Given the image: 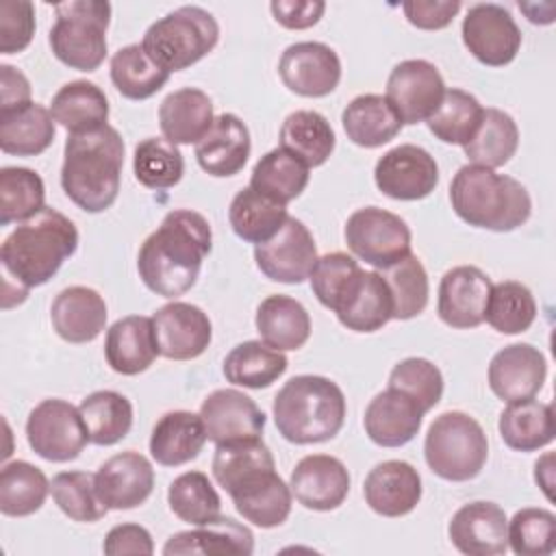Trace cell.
<instances>
[{
  "label": "cell",
  "mask_w": 556,
  "mask_h": 556,
  "mask_svg": "<svg viewBox=\"0 0 556 556\" xmlns=\"http://www.w3.org/2000/svg\"><path fill=\"white\" fill-rule=\"evenodd\" d=\"M424 408L397 389L378 393L365 408L363 426L380 447H400L415 439L424 421Z\"/></svg>",
  "instance_id": "cell-24"
},
{
  "label": "cell",
  "mask_w": 556,
  "mask_h": 556,
  "mask_svg": "<svg viewBox=\"0 0 556 556\" xmlns=\"http://www.w3.org/2000/svg\"><path fill=\"white\" fill-rule=\"evenodd\" d=\"M343 237L350 252L376 269H387L410 254L408 224L380 206L354 211L345 222Z\"/></svg>",
  "instance_id": "cell-9"
},
{
  "label": "cell",
  "mask_w": 556,
  "mask_h": 556,
  "mask_svg": "<svg viewBox=\"0 0 556 556\" xmlns=\"http://www.w3.org/2000/svg\"><path fill=\"white\" fill-rule=\"evenodd\" d=\"M508 545L517 556H547L556 549V517L545 508H521L508 521Z\"/></svg>",
  "instance_id": "cell-55"
},
{
  "label": "cell",
  "mask_w": 556,
  "mask_h": 556,
  "mask_svg": "<svg viewBox=\"0 0 556 556\" xmlns=\"http://www.w3.org/2000/svg\"><path fill=\"white\" fill-rule=\"evenodd\" d=\"M26 439L30 450L50 463L74 460L89 443L80 410L59 397L43 400L30 410Z\"/></svg>",
  "instance_id": "cell-10"
},
{
  "label": "cell",
  "mask_w": 556,
  "mask_h": 556,
  "mask_svg": "<svg viewBox=\"0 0 556 556\" xmlns=\"http://www.w3.org/2000/svg\"><path fill=\"white\" fill-rule=\"evenodd\" d=\"M228 495L232 497L237 513L258 528L282 526L291 513L293 493L276 473V467L245 478Z\"/></svg>",
  "instance_id": "cell-26"
},
{
  "label": "cell",
  "mask_w": 556,
  "mask_h": 556,
  "mask_svg": "<svg viewBox=\"0 0 556 556\" xmlns=\"http://www.w3.org/2000/svg\"><path fill=\"white\" fill-rule=\"evenodd\" d=\"M374 180L387 198L413 202L434 191L439 185V167L434 156L421 146L402 143L378 159Z\"/></svg>",
  "instance_id": "cell-14"
},
{
  "label": "cell",
  "mask_w": 556,
  "mask_h": 556,
  "mask_svg": "<svg viewBox=\"0 0 556 556\" xmlns=\"http://www.w3.org/2000/svg\"><path fill=\"white\" fill-rule=\"evenodd\" d=\"M219 41L217 20L202 7H178L143 35V50L163 70L180 72L204 59Z\"/></svg>",
  "instance_id": "cell-6"
},
{
  "label": "cell",
  "mask_w": 556,
  "mask_h": 556,
  "mask_svg": "<svg viewBox=\"0 0 556 556\" xmlns=\"http://www.w3.org/2000/svg\"><path fill=\"white\" fill-rule=\"evenodd\" d=\"M271 413L278 432L289 443H324L343 428L345 395L330 378L302 374L280 387Z\"/></svg>",
  "instance_id": "cell-5"
},
{
  "label": "cell",
  "mask_w": 556,
  "mask_h": 556,
  "mask_svg": "<svg viewBox=\"0 0 556 556\" xmlns=\"http://www.w3.org/2000/svg\"><path fill=\"white\" fill-rule=\"evenodd\" d=\"M206 439L215 445L245 439H261L265 413L252 397L237 389H217L200 406Z\"/></svg>",
  "instance_id": "cell-18"
},
{
  "label": "cell",
  "mask_w": 556,
  "mask_h": 556,
  "mask_svg": "<svg viewBox=\"0 0 556 556\" xmlns=\"http://www.w3.org/2000/svg\"><path fill=\"white\" fill-rule=\"evenodd\" d=\"M389 389H397L413 397L424 413L432 410L443 395V376L428 358L410 356L400 361L389 374Z\"/></svg>",
  "instance_id": "cell-56"
},
{
  "label": "cell",
  "mask_w": 556,
  "mask_h": 556,
  "mask_svg": "<svg viewBox=\"0 0 556 556\" xmlns=\"http://www.w3.org/2000/svg\"><path fill=\"white\" fill-rule=\"evenodd\" d=\"M317 258V245L311 230L295 217H287L282 228L269 241L254 245V261L261 274L282 285L304 282Z\"/></svg>",
  "instance_id": "cell-12"
},
{
  "label": "cell",
  "mask_w": 556,
  "mask_h": 556,
  "mask_svg": "<svg viewBox=\"0 0 556 556\" xmlns=\"http://www.w3.org/2000/svg\"><path fill=\"white\" fill-rule=\"evenodd\" d=\"M271 467H276L274 456L263 439L219 443L211 463L213 478L226 493H230L245 478Z\"/></svg>",
  "instance_id": "cell-47"
},
{
  "label": "cell",
  "mask_w": 556,
  "mask_h": 556,
  "mask_svg": "<svg viewBox=\"0 0 556 556\" xmlns=\"http://www.w3.org/2000/svg\"><path fill=\"white\" fill-rule=\"evenodd\" d=\"M111 80L124 98L148 100L165 87L169 72L152 61L141 43H130L111 56Z\"/></svg>",
  "instance_id": "cell-43"
},
{
  "label": "cell",
  "mask_w": 556,
  "mask_h": 556,
  "mask_svg": "<svg viewBox=\"0 0 556 556\" xmlns=\"http://www.w3.org/2000/svg\"><path fill=\"white\" fill-rule=\"evenodd\" d=\"M269 11L280 26H285L289 30H302V28L315 26L321 20V15L326 11V2H321V0H274L269 4Z\"/></svg>",
  "instance_id": "cell-59"
},
{
  "label": "cell",
  "mask_w": 556,
  "mask_h": 556,
  "mask_svg": "<svg viewBox=\"0 0 556 556\" xmlns=\"http://www.w3.org/2000/svg\"><path fill=\"white\" fill-rule=\"evenodd\" d=\"M252 150L250 130L235 113H222L213 119L208 132L195 143L200 167L217 178L235 176L248 163Z\"/></svg>",
  "instance_id": "cell-25"
},
{
  "label": "cell",
  "mask_w": 556,
  "mask_h": 556,
  "mask_svg": "<svg viewBox=\"0 0 556 556\" xmlns=\"http://www.w3.org/2000/svg\"><path fill=\"white\" fill-rule=\"evenodd\" d=\"M256 330L274 350H300L311 337V315L308 311L289 295H267L254 317Z\"/></svg>",
  "instance_id": "cell-33"
},
{
  "label": "cell",
  "mask_w": 556,
  "mask_h": 556,
  "mask_svg": "<svg viewBox=\"0 0 556 556\" xmlns=\"http://www.w3.org/2000/svg\"><path fill=\"white\" fill-rule=\"evenodd\" d=\"M289 489L308 510H334L350 493V473L345 465L330 454L304 456L291 471Z\"/></svg>",
  "instance_id": "cell-21"
},
{
  "label": "cell",
  "mask_w": 556,
  "mask_h": 556,
  "mask_svg": "<svg viewBox=\"0 0 556 556\" xmlns=\"http://www.w3.org/2000/svg\"><path fill=\"white\" fill-rule=\"evenodd\" d=\"M348 139L361 148H380L395 139L402 130V119L384 96H356L341 115Z\"/></svg>",
  "instance_id": "cell-35"
},
{
  "label": "cell",
  "mask_w": 556,
  "mask_h": 556,
  "mask_svg": "<svg viewBox=\"0 0 556 556\" xmlns=\"http://www.w3.org/2000/svg\"><path fill=\"white\" fill-rule=\"evenodd\" d=\"M54 117L39 102L0 109V148L15 156H37L54 141Z\"/></svg>",
  "instance_id": "cell-29"
},
{
  "label": "cell",
  "mask_w": 556,
  "mask_h": 556,
  "mask_svg": "<svg viewBox=\"0 0 556 556\" xmlns=\"http://www.w3.org/2000/svg\"><path fill=\"white\" fill-rule=\"evenodd\" d=\"M491 287V278L476 265L447 269L439 285V319L458 330L480 326L484 321Z\"/></svg>",
  "instance_id": "cell-16"
},
{
  "label": "cell",
  "mask_w": 556,
  "mask_h": 556,
  "mask_svg": "<svg viewBox=\"0 0 556 556\" xmlns=\"http://www.w3.org/2000/svg\"><path fill=\"white\" fill-rule=\"evenodd\" d=\"M132 172L148 189H169L180 182L185 161L178 146L165 137H148L135 148Z\"/></svg>",
  "instance_id": "cell-51"
},
{
  "label": "cell",
  "mask_w": 556,
  "mask_h": 556,
  "mask_svg": "<svg viewBox=\"0 0 556 556\" xmlns=\"http://www.w3.org/2000/svg\"><path fill=\"white\" fill-rule=\"evenodd\" d=\"M285 87L304 98H324L341 80L339 54L321 41H298L285 48L278 61Z\"/></svg>",
  "instance_id": "cell-15"
},
{
  "label": "cell",
  "mask_w": 556,
  "mask_h": 556,
  "mask_svg": "<svg viewBox=\"0 0 556 556\" xmlns=\"http://www.w3.org/2000/svg\"><path fill=\"white\" fill-rule=\"evenodd\" d=\"M213 102L195 87H182L165 96L159 106V126L174 146L198 143L213 126Z\"/></svg>",
  "instance_id": "cell-31"
},
{
  "label": "cell",
  "mask_w": 556,
  "mask_h": 556,
  "mask_svg": "<svg viewBox=\"0 0 556 556\" xmlns=\"http://www.w3.org/2000/svg\"><path fill=\"white\" fill-rule=\"evenodd\" d=\"M489 387L506 404L534 397L545 382L547 363L539 348L513 343L495 352L489 363Z\"/></svg>",
  "instance_id": "cell-19"
},
{
  "label": "cell",
  "mask_w": 556,
  "mask_h": 556,
  "mask_svg": "<svg viewBox=\"0 0 556 556\" xmlns=\"http://www.w3.org/2000/svg\"><path fill=\"white\" fill-rule=\"evenodd\" d=\"M78 410L93 445H115L132 428V404L117 391H93L80 402Z\"/></svg>",
  "instance_id": "cell-44"
},
{
  "label": "cell",
  "mask_w": 556,
  "mask_h": 556,
  "mask_svg": "<svg viewBox=\"0 0 556 556\" xmlns=\"http://www.w3.org/2000/svg\"><path fill=\"white\" fill-rule=\"evenodd\" d=\"M361 274L363 269L358 261H354L350 254L330 252L317 258L308 280L319 304L337 313L358 282Z\"/></svg>",
  "instance_id": "cell-54"
},
{
  "label": "cell",
  "mask_w": 556,
  "mask_h": 556,
  "mask_svg": "<svg viewBox=\"0 0 556 556\" xmlns=\"http://www.w3.org/2000/svg\"><path fill=\"white\" fill-rule=\"evenodd\" d=\"M159 354L152 317L128 315L106 330L104 356L111 369L122 376H137L146 371Z\"/></svg>",
  "instance_id": "cell-28"
},
{
  "label": "cell",
  "mask_w": 556,
  "mask_h": 556,
  "mask_svg": "<svg viewBox=\"0 0 556 556\" xmlns=\"http://www.w3.org/2000/svg\"><path fill=\"white\" fill-rule=\"evenodd\" d=\"M96 489L111 510L141 506L154 489V469L139 452H122L104 460L96 471Z\"/></svg>",
  "instance_id": "cell-22"
},
{
  "label": "cell",
  "mask_w": 556,
  "mask_h": 556,
  "mask_svg": "<svg viewBox=\"0 0 556 556\" xmlns=\"http://www.w3.org/2000/svg\"><path fill=\"white\" fill-rule=\"evenodd\" d=\"M508 519L502 506L495 502H469L460 506L447 534L452 545L467 556H497L508 549Z\"/></svg>",
  "instance_id": "cell-20"
},
{
  "label": "cell",
  "mask_w": 556,
  "mask_h": 556,
  "mask_svg": "<svg viewBox=\"0 0 556 556\" xmlns=\"http://www.w3.org/2000/svg\"><path fill=\"white\" fill-rule=\"evenodd\" d=\"M519 146V128L515 119L500 109H484L482 122L473 137L463 146L471 165L489 169L506 165Z\"/></svg>",
  "instance_id": "cell-42"
},
{
  "label": "cell",
  "mask_w": 556,
  "mask_h": 556,
  "mask_svg": "<svg viewBox=\"0 0 556 556\" xmlns=\"http://www.w3.org/2000/svg\"><path fill=\"white\" fill-rule=\"evenodd\" d=\"M169 510L185 523L204 526L219 517L222 500L202 471H185L172 480L167 489Z\"/></svg>",
  "instance_id": "cell-46"
},
{
  "label": "cell",
  "mask_w": 556,
  "mask_h": 556,
  "mask_svg": "<svg viewBox=\"0 0 556 556\" xmlns=\"http://www.w3.org/2000/svg\"><path fill=\"white\" fill-rule=\"evenodd\" d=\"M211 248L208 219L189 208H174L141 243L137 254L139 278L152 293L178 298L195 285Z\"/></svg>",
  "instance_id": "cell-1"
},
{
  "label": "cell",
  "mask_w": 556,
  "mask_h": 556,
  "mask_svg": "<svg viewBox=\"0 0 556 556\" xmlns=\"http://www.w3.org/2000/svg\"><path fill=\"white\" fill-rule=\"evenodd\" d=\"M46 187L37 172L28 167L0 169V224L26 222L46 208Z\"/></svg>",
  "instance_id": "cell-50"
},
{
  "label": "cell",
  "mask_w": 556,
  "mask_h": 556,
  "mask_svg": "<svg viewBox=\"0 0 556 556\" xmlns=\"http://www.w3.org/2000/svg\"><path fill=\"white\" fill-rule=\"evenodd\" d=\"M124 167V139L113 126L87 135H67L61 187L87 213H102L117 200Z\"/></svg>",
  "instance_id": "cell-3"
},
{
  "label": "cell",
  "mask_w": 556,
  "mask_h": 556,
  "mask_svg": "<svg viewBox=\"0 0 556 556\" xmlns=\"http://www.w3.org/2000/svg\"><path fill=\"white\" fill-rule=\"evenodd\" d=\"M308 165L282 148L263 154L250 176V187L278 204L300 198L308 185Z\"/></svg>",
  "instance_id": "cell-40"
},
{
  "label": "cell",
  "mask_w": 556,
  "mask_h": 556,
  "mask_svg": "<svg viewBox=\"0 0 556 556\" xmlns=\"http://www.w3.org/2000/svg\"><path fill=\"white\" fill-rule=\"evenodd\" d=\"M339 321L354 332H376L393 319V298L378 271L361 274L358 282L337 311Z\"/></svg>",
  "instance_id": "cell-36"
},
{
  "label": "cell",
  "mask_w": 556,
  "mask_h": 556,
  "mask_svg": "<svg viewBox=\"0 0 556 556\" xmlns=\"http://www.w3.org/2000/svg\"><path fill=\"white\" fill-rule=\"evenodd\" d=\"M534 480L545 491V495L552 497V493H549V489H552V454H545L541 460H536Z\"/></svg>",
  "instance_id": "cell-62"
},
{
  "label": "cell",
  "mask_w": 556,
  "mask_h": 556,
  "mask_svg": "<svg viewBox=\"0 0 556 556\" xmlns=\"http://www.w3.org/2000/svg\"><path fill=\"white\" fill-rule=\"evenodd\" d=\"M363 495L374 513L404 517L421 500V476L406 460H384L365 476Z\"/></svg>",
  "instance_id": "cell-23"
},
{
  "label": "cell",
  "mask_w": 556,
  "mask_h": 556,
  "mask_svg": "<svg viewBox=\"0 0 556 556\" xmlns=\"http://www.w3.org/2000/svg\"><path fill=\"white\" fill-rule=\"evenodd\" d=\"M78 230L70 217L46 206L35 217L17 224L0 248L4 282H15L20 304L33 287L46 285L76 252Z\"/></svg>",
  "instance_id": "cell-2"
},
{
  "label": "cell",
  "mask_w": 556,
  "mask_h": 556,
  "mask_svg": "<svg viewBox=\"0 0 556 556\" xmlns=\"http://www.w3.org/2000/svg\"><path fill=\"white\" fill-rule=\"evenodd\" d=\"M536 319V302L532 291L517 282L504 280L491 287L484 321L502 334L526 332Z\"/></svg>",
  "instance_id": "cell-48"
},
{
  "label": "cell",
  "mask_w": 556,
  "mask_h": 556,
  "mask_svg": "<svg viewBox=\"0 0 556 556\" xmlns=\"http://www.w3.org/2000/svg\"><path fill=\"white\" fill-rule=\"evenodd\" d=\"M424 456L434 476L450 482H467L486 465L489 441L473 417L460 410H447L430 424Z\"/></svg>",
  "instance_id": "cell-7"
},
{
  "label": "cell",
  "mask_w": 556,
  "mask_h": 556,
  "mask_svg": "<svg viewBox=\"0 0 556 556\" xmlns=\"http://www.w3.org/2000/svg\"><path fill=\"white\" fill-rule=\"evenodd\" d=\"M104 554L109 556H122V554H146L150 556L154 552V543L150 532L139 523H119L109 530L104 543Z\"/></svg>",
  "instance_id": "cell-60"
},
{
  "label": "cell",
  "mask_w": 556,
  "mask_h": 556,
  "mask_svg": "<svg viewBox=\"0 0 556 556\" xmlns=\"http://www.w3.org/2000/svg\"><path fill=\"white\" fill-rule=\"evenodd\" d=\"M450 202L465 224L493 232H510L532 213L530 193L519 180L482 165H463L454 174Z\"/></svg>",
  "instance_id": "cell-4"
},
{
  "label": "cell",
  "mask_w": 556,
  "mask_h": 556,
  "mask_svg": "<svg viewBox=\"0 0 556 556\" xmlns=\"http://www.w3.org/2000/svg\"><path fill=\"white\" fill-rule=\"evenodd\" d=\"M206 430L200 415L191 410H169L152 428L150 454L163 467L185 465L202 452Z\"/></svg>",
  "instance_id": "cell-30"
},
{
  "label": "cell",
  "mask_w": 556,
  "mask_h": 556,
  "mask_svg": "<svg viewBox=\"0 0 556 556\" xmlns=\"http://www.w3.org/2000/svg\"><path fill=\"white\" fill-rule=\"evenodd\" d=\"M56 22L48 41L52 54L67 67L93 72L106 56L111 4L102 0H67L54 7Z\"/></svg>",
  "instance_id": "cell-8"
},
{
  "label": "cell",
  "mask_w": 556,
  "mask_h": 556,
  "mask_svg": "<svg viewBox=\"0 0 556 556\" xmlns=\"http://www.w3.org/2000/svg\"><path fill=\"white\" fill-rule=\"evenodd\" d=\"M254 552V534L248 526L239 523L232 517H217L211 523L195 526V530L176 532L167 539L163 554H252Z\"/></svg>",
  "instance_id": "cell-32"
},
{
  "label": "cell",
  "mask_w": 556,
  "mask_h": 556,
  "mask_svg": "<svg viewBox=\"0 0 556 556\" xmlns=\"http://www.w3.org/2000/svg\"><path fill=\"white\" fill-rule=\"evenodd\" d=\"M406 20L421 30H441L452 24L460 11L458 0H406L402 4Z\"/></svg>",
  "instance_id": "cell-58"
},
{
  "label": "cell",
  "mask_w": 556,
  "mask_h": 556,
  "mask_svg": "<svg viewBox=\"0 0 556 556\" xmlns=\"http://www.w3.org/2000/svg\"><path fill=\"white\" fill-rule=\"evenodd\" d=\"M393 298V319H413L424 313L430 295L428 274L415 254L382 269Z\"/></svg>",
  "instance_id": "cell-53"
},
{
  "label": "cell",
  "mask_w": 556,
  "mask_h": 556,
  "mask_svg": "<svg viewBox=\"0 0 556 556\" xmlns=\"http://www.w3.org/2000/svg\"><path fill=\"white\" fill-rule=\"evenodd\" d=\"M0 109H13L30 102V83L13 65H0Z\"/></svg>",
  "instance_id": "cell-61"
},
{
  "label": "cell",
  "mask_w": 556,
  "mask_h": 556,
  "mask_svg": "<svg viewBox=\"0 0 556 556\" xmlns=\"http://www.w3.org/2000/svg\"><path fill=\"white\" fill-rule=\"evenodd\" d=\"M334 130L317 111H293L280 126V148L308 167L324 165L334 150Z\"/></svg>",
  "instance_id": "cell-41"
},
{
  "label": "cell",
  "mask_w": 556,
  "mask_h": 556,
  "mask_svg": "<svg viewBox=\"0 0 556 556\" xmlns=\"http://www.w3.org/2000/svg\"><path fill=\"white\" fill-rule=\"evenodd\" d=\"M463 43L482 65L504 67L521 48V30L513 15L493 2L469 7L460 26Z\"/></svg>",
  "instance_id": "cell-11"
},
{
  "label": "cell",
  "mask_w": 556,
  "mask_h": 556,
  "mask_svg": "<svg viewBox=\"0 0 556 556\" xmlns=\"http://www.w3.org/2000/svg\"><path fill=\"white\" fill-rule=\"evenodd\" d=\"M500 437L515 452H536L554 441V408L534 397L510 402L500 413Z\"/></svg>",
  "instance_id": "cell-37"
},
{
  "label": "cell",
  "mask_w": 556,
  "mask_h": 556,
  "mask_svg": "<svg viewBox=\"0 0 556 556\" xmlns=\"http://www.w3.org/2000/svg\"><path fill=\"white\" fill-rule=\"evenodd\" d=\"M484 109L463 89H445L439 109L426 119L430 132L443 143L465 146L482 122Z\"/></svg>",
  "instance_id": "cell-49"
},
{
  "label": "cell",
  "mask_w": 556,
  "mask_h": 556,
  "mask_svg": "<svg viewBox=\"0 0 556 556\" xmlns=\"http://www.w3.org/2000/svg\"><path fill=\"white\" fill-rule=\"evenodd\" d=\"M104 298L83 285L63 289L50 306V319L54 332L67 343H89L106 326Z\"/></svg>",
  "instance_id": "cell-27"
},
{
  "label": "cell",
  "mask_w": 556,
  "mask_h": 556,
  "mask_svg": "<svg viewBox=\"0 0 556 556\" xmlns=\"http://www.w3.org/2000/svg\"><path fill=\"white\" fill-rule=\"evenodd\" d=\"M287 206L274 202L271 198L254 191L250 185L241 189L228 208V222L232 232L245 243L269 241L287 222Z\"/></svg>",
  "instance_id": "cell-39"
},
{
  "label": "cell",
  "mask_w": 556,
  "mask_h": 556,
  "mask_svg": "<svg viewBox=\"0 0 556 556\" xmlns=\"http://www.w3.org/2000/svg\"><path fill=\"white\" fill-rule=\"evenodd\" d=\"M50 113L70 135H87L106 126L109 100L96 83L72 80L54 93Z\"/></svg>",
  "instance_id": "cell-34"
},
{
  "label": "cell",
  "mask_w": 556,
  "mask_h": 556,
  "mask_svg": "<svg viewBox=\"0 0 556 556\" xmlns=\"http://www.w3.org/2000/svg\"><path fill=\"white\" fill-rule=\"evenodd\" d=\"M443 96V76L424 59H406L397 63L387 78L384 98L402 124H419L428 119L439 109Z\"/></svg>",
  "instance_id": "cell-13"
},
{
  "label": "cell",
  "mask_w": 556,
  "mask_h": 556,
  "mask_svg": "<svg viewBox=\"0 0 556 556\" xmlns=\"http://www.w3.org/2000/svg\"><path fill=\"white\" fill-rule=\"evenodd\" d=\"M287 367L289 361L280 350H274L263 341H243L226 354L222 371L230 384L267 389L287 371Z\"/></svg>",
  "instance_id": "cell-38"
},
{
  "label": "cell",
  "mask_w": 556,
  "mask_h": 556,
  "mask_svg": "<svg viewBox=\"0 0 556 556\" xmlns=\"http://www.w3.org/2000/svg\"><path fill=\"white\" fill-rule=\"evenodd\" d=\"M161 356L169 361H191L204 354L211 343L213 326L208 315L187 302H169L152 315Z\"/></svg>",
  "instance_id": "cell-17"
},
{
  "label": "cell",
  "mask_w": 556,
  "mask_h": 556,
  "mask_svg": "<svg viewBox=\"0 0 556 556\" xmlns=\"http://www.w3.org/2000/svg\"><path fill=\"white\" fill-rule=\"evenodd\" d=\"M35 35V7L28 0L0 2V52L17 54L28 48Z\"/></svg>",
  "instance_id": "cell-57"
},
{
  "label": "cell",
  "mask_w": 556,
  "mask_h": 556,
  "mask_svg": "<svg viewBox=\"0 0 556 556\" xmlns=\"http://www.w3.org/2000/svg\"><path fill=\"white\" fill-rule=\"evenodd\" d=\"M50 493L46 473L26 463H4L0 471V510L7 517H28L37 513Z\"/></svg>",
  "instance_id": "cell-45"
},
{
  "label": "cell",
  "mask_w": 556,
  "mask_h": 556,
  "mask_svg": "<svg viewBox=\"0 0 556 556\" xmlns=\"http://www.w3.org/2000/svg\"><path fill=\"white\" fill-rule=\"evenodd\" d=\"M50 493L56 506L74 521L93 523L106 515V504L96 489V473L61 471L50 482Z\"/></svg>",
  "instance_id": "cell-52"
}]
</instances>
